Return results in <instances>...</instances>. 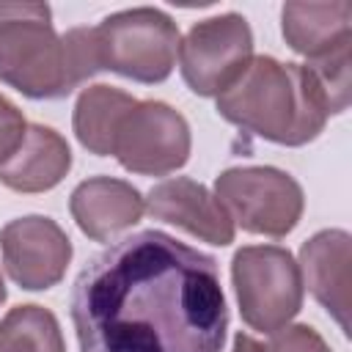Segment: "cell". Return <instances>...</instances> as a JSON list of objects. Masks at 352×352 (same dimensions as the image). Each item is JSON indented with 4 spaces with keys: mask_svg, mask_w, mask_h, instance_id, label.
<instances>
[{
    "mask_svg": "<svg viewBox=\"0 0 352 352\" xmlns=\"http://www.w3.org/2000/svg\"><path fill=\"white\" fill-rule=\"evenodd\" d=\"M3 300H6V283H3V278H0V305H3Z\"/></svg>",
    "mask_w": 352,
    "mask_h": 352,
    "instance_id": "20",
    "label": "cell"
},
{
    "mask_svg": "<svg viewBox=\"0 0 352 352\" xmlns=\"http://www.w3.org/2000/svg\"><path fill=\"white\" fill-rule=\"evenodd\" d=\"M0 250L8 278L30 292L55 286L72 261V242L66 231L41 214L6 223L0 228Z\"/></svg>",
    "mask_w": 352,
    "mask_h": 352,
    "instance_id": "9",
    "label": "cell"
},
{
    "mask_svg": "<svg viewBox=\"0 0 352 352\" xmlns=\"http://www.w3.org/2000/svg\"><path fill=\"white\" fill-rule=\"evenodd\" d=\"M270 336L267 352H330L324 338L308 324H286Z\"/></svg>",
    "mask_w": 352,
    "mask_h": 352,
    "instance_id": "17",
    "label": "cell"
},
{
    "mask_svg": "<svg viewBox=\"0 0 352 352\" xmlns=\"http://www.w3.org/2000/svg\"><path fill=\"white\" fill-rule=\"evenodd\" d=\"M231 280L242 322L261 333L286 327L302 308L300 267L286 248L248 245L231 258Z\"/></svg>",
    "mask_w": 352,
    "mask_h": 352,
    "instance_id": "5",
    "label": "cell"
},
{
    "mask_svg": "<svg viewBox=\"0 0 352 352\" xmlns=\"http://www.w3.org/2000/svg\"><path fill=\"white\" fill-rule=\"evenodd\" d=\"M217 113L239 129L280 146L311 143L336 116L327 91L305 63L250 58L245 72L217 96Z\"/></svg>",
    "mask_w": 352,
    "mask_h": 352,
    "instance_id": "2",
    "label": "cell"
},
{
    "mask_svg": "<svg viewBox=\"0 0 352 352\" xmlns=\"http://www.w3.org/2000/svg\"><path fill=\"white\" fill-rule=\"evenodd\" d=\"M69 308L80 352H220L228 330L217 261L157 228L99 250Z\"/></svg>",
    "mask_w": 352,
    "mask_h": 352,
    "instance_id": "1",
    "label": "cell"
},
{
    "mask_svg": "<svg viewBox=\"0 0 352 352\" xmlns=\"http://www.w3.org/2000/svg\"><path fill=\"white\" fill-rule=\"evenodd\" d=\"M135 102H138L135 96L113 85L85 88L74 104V118H72L80 146L96 157H110L121 118L132 110Z\"/></svg>",
    "mask_w": 352,
    "mask_h": 352,
    "instance_id": "15",
    "label": "cell"
},
{
    "mask_svg": "<svg viewBox=\"0 0 352 352\" xmlns=\"http://www.w3.org/2000/svg\"><path fill=\"white\" fill-rule=\"evenodd\" d=\"M0 352H66L60 324L41 305H16L0 322Z\"/></svg>",
    "mask_w": 352,
    "mask_h": 352,
    "instance_id": "16",
    "label": "cell"
},
{
    "mask_svg": "<svg viewBox=\"0 0 352 352\" xmlns=\"http://www.w3.org/2000/svg\"><path fill=\"white\" fill-rule=\"evenodd\" d=\"M217 201L228 217L250 234L286 236L302 217V187L270 165L228 168L214 182Z\"/></svg>",
    "mask_w": 352,
    "mask_h": 352,
    "instance_id": "6",
    "label": "cell"
},
{
    "mask_svg": "<svg viewBox=\"0 0 352 352\" xmlns=\"http://www.w3.org/2000/svg\"><path fill=\"white\" fill-rule=\"evenodd\" d=\"M99 72L94 28L58 36L44 3L0 0V80L30 99H63Z\"/></svg>",
    "mask_w": 352,
    "mask_h": 352,
    "instance_id": "3",
    "label": "cell"
},
{
    "mask_svg": "<svg viewBox=\"0 0 352 352\" xmlns=\"http://www.w3.org/2000/svg\"><path fill=\"white\" fill-rule=\"evenodd\" d=\"M146 209L140 192L121 179L94 176L74 187L69 198V212L80 231L94 242H107L116 234L132 228Z\"/></svg>",
    "mask_w": 352,
    "mask_h": 352,
    "instance_id": "12",
    "label": "cell"
},
{
    "mask_svg": "<svg viewBox=\"0 0 352 352\" xmlns=\"http://www.w3.org/2000/svg\"><path fill=\"white\" fill-rule=\"evenodd\" d=\"M25 129H28V121H25L22 110L0 94V165L19 148Z\"/></svg>",
    "mask_w": 352,
    "mask_h": 352,
    "instance_id": "18",
    "label": "cell"
},
{
    "mask_svg": "<svg viewBox=\"0 0 352 352\" xmlns=\"http://www.w3.org/2000/svg\"><path fill=\"white\" fill-rule=\"evenodd\" d=\"M190 126L179 110L165 102H135L121 118L113 140V157L121 168L140 176H168L190 160Z\"/></svg>",
    "mask_w": 352,
    "mask_h": 352,
    "instance_id": "8",
    "label": "cell"
},
{
    "mask_svg": "<svg viewBox=\"0 0 352 352\" xmlns=\"http://www.w3.org/2000/svg\"><path fill=\"white\" fill-rule=\"evenodd\" d=\"M352 6L346 0L336 3H286L280 11V30L286 44L305 55L308 60H319L341 47H349Z\"/></svg>",
    "mask_w": 352,
    "mask_h": 352,
    "instance_id": "14",
    "label": "cell"
},
{
    "mask_svg": "<svg viewBox=\"0 0 352 352\" xmlns=\"http://www.w3.org/2000/svg\"><path fill=\"white\" fill-rule=\"evenodd\" d=\"M146 209L154 220L184 228L187 234L209 242V245H231L234 242V220L223 209V204L198 182L176 176L151 187L146 198Z\"/></svg>",
    "mask_w": 352,
    "mask_h": 352,
    "instance_id": "11",
    "label": "cell"
},
{
    "mask_svg": "<svg viewBox=\"0 0 352 352\" xmlns=\"http://www.w3.org/2000/svg\"><path fill=\"white\" fill-rule=\"evenodd\" d=\"M99 72H116L143 85L170 77L179 55V28L160 8H126L94 28Z\"/></svg>",
    "mask_w": 352,
    "mask_h": 352,
    "instance_id": "4",
    "label": "cell"
},
{
    "mask_svg": "<svg viewBox=\"0 0 352 352\" xmlns=\"http://www.w3.org/2000/svg\"><path fill=\"white\" fill-rule=\"evenodd\" d=\"M302 286L322 308L349 333V283H352V236L341 228H324L300 248Z\"/></svg>",
    "mask_w": 352,
    "mask_h": 352,
    "instance_id": "10",
    "label": "cell"
},
{
    "mask_svg": "<svg viewBox=\"0 0 352 352\" xmlns=\"http://www.w3.org/2000/svg\"><path fill=\"white\" fill-rule=\"evenodd\" d=\"M69 168V143L52 126L28 124L19 148L0 165V184L14 192H44L60 184Z\"/></svg>",
    "mask_w": 352,
    "mask_h": 352,
    "instance_id": "13",
    "label": "cell"
},
{
    "mask_svg": "<svg viewBox=\"0 0 352 352\" xmlns=\"http://www.w3.org/2000/svg\"><path fill=\"white\" fill-rule=\"evenodd\" d=\"M250 58L253 33L239 14L195 22L184 41H179L182 77L198 96H220L245 72Z\"/></svg>",
    "mask_w": 352,
    "mask_h": 352,
    "instance_id": "7",
    "label": "cell"
},
{
    "mask_svg": "<svg viewBox=\"0 0 352 352\" xmlns=\"http://www.w3.org/2000/svg\"><path fill=\"white\" fill-rule=\"evenodd\" d=\"M231 352H267V346L264 344H258L253 336H248V333H236V338H234V349Z\"/></svg>",
    "mask_w": 352,
    "mask_h": 352,
    "instance_id": "19",
    "label": "cell"
}]
</instances>
